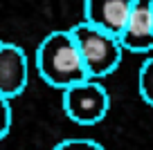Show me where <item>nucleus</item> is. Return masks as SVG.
Segmentation results:
<instances>
[{
    "label": "nucleus",
    "instance_id": "8",
    "mask_svg": "<svg viewBox=\"0 0 153 150\" xmlns=\"http://www.w3.org/2000/svg\"><path fill=\"white\" fill-rule=\"evenodd\" d=\"M54 150H106V148L92 139H65L54 146Z\"/></svg>",
    "mask_w": 153,
    "mask_h": 150
},
{
    "label": "nucleus",
    "instance_id": "9",
    "mask_svg": "<svg viewBox=\"0 0 153 150\" xmlns=\"http://www.w3.org/2000/svg\"><path fill=\"white\" fill-rule=\"evenodd\" d=\"M0 103H2V130H0V139H7L9 130H11V101L0 96Z\"/></svg>",
    "mask_w": 153,
    "mask_h": 150
},
{
    "label": "nucleus",
    "instance_id": "6",
    "mask_svg": "<svg viewBox=\"0 0 153 150\" xmlns=\"http://www.w3.org/2000/svg\"><path fill=\"white\" fill-rule=\"evenodd\" d=\"M120 40L124 49L135 54L153 49V0H135L128 25Z\"/></svg>",
    "mask_w": 153,
    "mask_h": 150
},
{
    "label": "nucleus",
    "instance_id": "4",
    "mask_svg": "<svg viewBox=\"0 0 153 150\" xmlns=\"http://www.w3.org/2000/svg\"><path fill=\"white\" fill-rule=\"evenodd\" d=\"M135 0H86L83 2V23L101 29L115 38H122L128 25Z\"/></svg>",
    "mask_w": 153,
    "mask_h": 150
},
{
    "label": "nucleus",
    "instance_id": "7",
    "mask_svg": "<svg viewBox=\"0 0 153 150\" xmlns=\"http://www.w3.org/2000/svg\"><path fill=\"white\" fill-rule=\"evenodd\" d=\"M137 90H140V96L153 108V58H146V61L140 65Z\"/></svg>",
    "mask_w": 153,
    "mask_h": 150
},
{
    "label": "nucleus",
    "instance_id": "5",
    "mask_svg": "<svg viewBox=\"0 0 153 150\" xmlns=\"http://www.w3.org/2000/svg\"><path fill=\"white\" fill-rule=\"evenodd\" d=\"M29 79V63L27 54L20 45L2 43L0 45V96L14 99L23 94Z\"/></svg>",
    "mask_w": 153,
    "mask_h": 150
},
{
    "label": "nucleus",
    "instance_id": "2",
    "mask_svg": "<svg viewBox=\"0 0 153 150\" xmlns=\"http://www.w3.org/2000/svg\"><path fill=\"white\" fill-rule=\"evenodd\" d=\"M72 36H74L79 52L83 56V63L88 67V74L92 81L110 76L122 63V47L120 38L110 36V34L101 32V29L92 27L88 23H79L72 27Z\"/></svg>",
    "mask_w": 153,
    "mask_h": 150
},
{
    "label": "nucleus",
    "instance_id": "1",
    "mask_svg": "<svg viewBox=\"0 0 153 150\" xmlns=\"http://www.w3.org/2000/svg\"><path fill=\"white\" fill-rule=\"evenodd\" d=\"M36 67L45 83L52 88H61L63 92L90 81L72 29H56L41 40L36 52Z\"/></svg>",
    "mask_w": 153,
    "mask_h": 150
},
{
    "label": "nucleus",
    "instance_id": "3",
    "mask_svg": "<svg viewBox=\"0 0 153 150\" xmlns=\"http://www.w3.org/2000/svg\"><path fill=\"white\" fill-rule=\"evenodd\" d=\"M63 110L76 126H95L110 110L108 90L99 81H86L63 92Z\"/></svg>",
    "mask_w": 153,
    "mask_h": 150
}]
</instances>
